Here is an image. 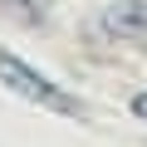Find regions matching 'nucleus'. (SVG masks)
Here are the masks:
<instances>
[{
	"instance_id": "1",
	"label": "nucleus",
	"mask_w": 147,
	"mask_h": 147,
	"mask_svg": "<svg viewBox=\"0 0 147 147\" xmlns=\"http://www.w3.org/2000/svg\"><path fill=\"white\" fill-rule=\"evenodd\" d=\"M0 88H10L15 98H25V103H34V108H44V113H59V118H84V103L74 98V93H64L44 69H34L30 59H20V54H10V49H0Z\"/></svg>"
},
{
	"instance_id": "2",
	"label": "nucleus",
	"mask_w": 147,
	"mask_h": 147,
	"mask_svg": "<svg viewBox=\"0 0 147 147\" xmlns=\"http://www.w3.org/2000/svg\"><path fill=\"white\" fill-rule=\"evenodd\" d=\"M103 30L118 39H147V0H113L103 10Z\"/></svg>"
},
{
	"instance_id": "3",
	"label": "nucleus",
	"mask_w": 147,
	"mask_h": 147,
	"mask_svg": "<svg viewBox=\"0 0 147 147\" xmlns=\"http://www.w3.org/2000/svg\"><path fill=\"white\" fill-rule=\"evenodd\" d=\"M127 113H132V118H137V123H147V88H142V93H132V98H127Z\"/></svg>"
}]
</instances>
